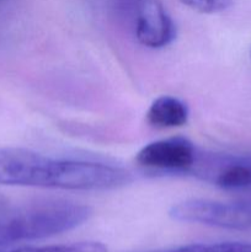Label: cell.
<instances>
[{"label":"cell","mask_w":251,"mask_h":252,"mask_svg":"<svg viewBox=\"0 0 251 252\" xmlns=\"http://www.w3.org/2000/svg\"><path fill=\"white\" fill-rule=\"evenodd\" d=\"M91 216L85 204L47 199L0 207V246L48 238L78 228Z\"/></svg>","instance_id":"1"},{"label":"cell","mask_w":251,"mask_h":252,"mask_svg":"<svg viewBox=\"0 0 251 252\" xmlns=\"http://www.w3.org/2000/svg\"><path fill=\"white\" fill-rule=\"evenodd\" d=\"M61 158L24 148H0V185L57 189Z\"/></svg>","instance_id":"2"},{"label":"cell","mask_w":251,"mask_h":252,"mask_svg":"<svg viewBox=\"0 0 251 252\" xmlns=\"http://www.w3.org/2000/svg\"><path fill=\"white\" fill-rule=\"evenodd\" d=\"M115 7L143 46L164 48L176 38V26L160 0H116Z\"/></svg>","instance_id":"3"},{"label":"cell","mask_w":251,"mask_h":252,"mask_svg":"<svg viewBox=\"0 0 251 252\" xmlns=\"http://www.w3.org/2000/svg\"><path fill=\"white\" fill-rule=\"evenodd\" d=\"M174 220L196 223L223 229H246L251 226V212L241 201L224 203L211 199L191 198L170 208Z\"/></svg>","instance_id":"4"},{"label":"cell","mask_w":251,"mask_h":252,"mask_svg":"<svg viewBox=\"0 0 251 252\" xmlns=\"http://www.w3.org/2000/svg\"><path fill=\"white\" fill-rule=\"evenodd\" d=\"M188 174L226 191H249L251 189V155L198 153Z\"/></svg>","instance_id":"5"},{"label":"cell","mask_w":251,"mask_h":252,"mask_svg":"<svg viewBox=\"0 0 251 252\" xmlns=\"http://www.w3.org/2000/svg\"><path fill=\"white\" fill-rule=\"evenodd\" d=\"M196 147L182 137L157 140L143 147L137 154L140 166L160 172H186L194 165L197 159Z\"/></svg>","instance_id":"6"},{"label":"cell","mask_w":251,"mask_h":252,"mask_svg":"<svg viewBox=\"0 0 251 252\" xmlns=\"http://www.w3.org/2000/svg\"><path fill=\"white\" fill-rule=\"evenodd\" d=\"M147 121L153 127L162 129L182 127L188 121V107L174 96H160L150 105Z\"/></svg>","instance_id":"7"},{"label":"cell","mask_w":251,"mask_h":252,"mask_svg":"<svg viewBox=\"0 0 251 252\" xmlns=\"http://www.w3.org/2000/svg\"><path fill=\"white\" fill-rule=\"evenodd\" d=\"M149 252H251V246L240 243L196 244V245L180 246V248Z\"/></svg>","instance_id":"8"},{"label":"cell","mask_w":251,"mask_h":252,"mask_svg":"<svg viewBox=\"0 0 251 252\" xmlns=\"http://www.w3.org/2000/svg\"><path fill=\"white\" fill-rule=\"evenodd\" d=\"M0 252H103L98 243H75L68 245L44 246V248H21L14 250H0Z\"/></svg>","instance_id":"9"},{"label":"cell","mask_w":251,"mask_h":252,"mask_svg":"<svg viewBox=\"0 0 251 252\" xmlns=\"http://www.w3.org/2000/svg\"><path fill=\"white\" fill-rule=\"evenodd\" d=\"M184 5L203 12V14H217L229 9L233 0H180Z\"/></svg>","instance_id":"10"},{"label":"cell","mask_w":251,"mask_h":252,"mask_svg":"<svg viewBox=\"0 0 251 252\" xmlns=\"http://www.w3.org/2000/svg\"><path fill=\"white\" fill-rule=\"evenodd\" d=\"M241 193L244 194L239 201L243 202V203L248 207L249 211L251 212V189H249V191H245V192H241Z\"/></svg>","instance_id":"11"},{"label":"cell","mask_w":251,"mask_h":252,"mask_svg":"<svg viewBox=\"0 0 251 252\" xmlns=\"http://www.w3.org/2000/svg\"><path fill=\"white\" fill-rule=\"evenodd\" d=\"M6 204V201H5V198L2 196H0V207L5 206Z\"/></svg>","instance_id":"12"}]
</instances>
